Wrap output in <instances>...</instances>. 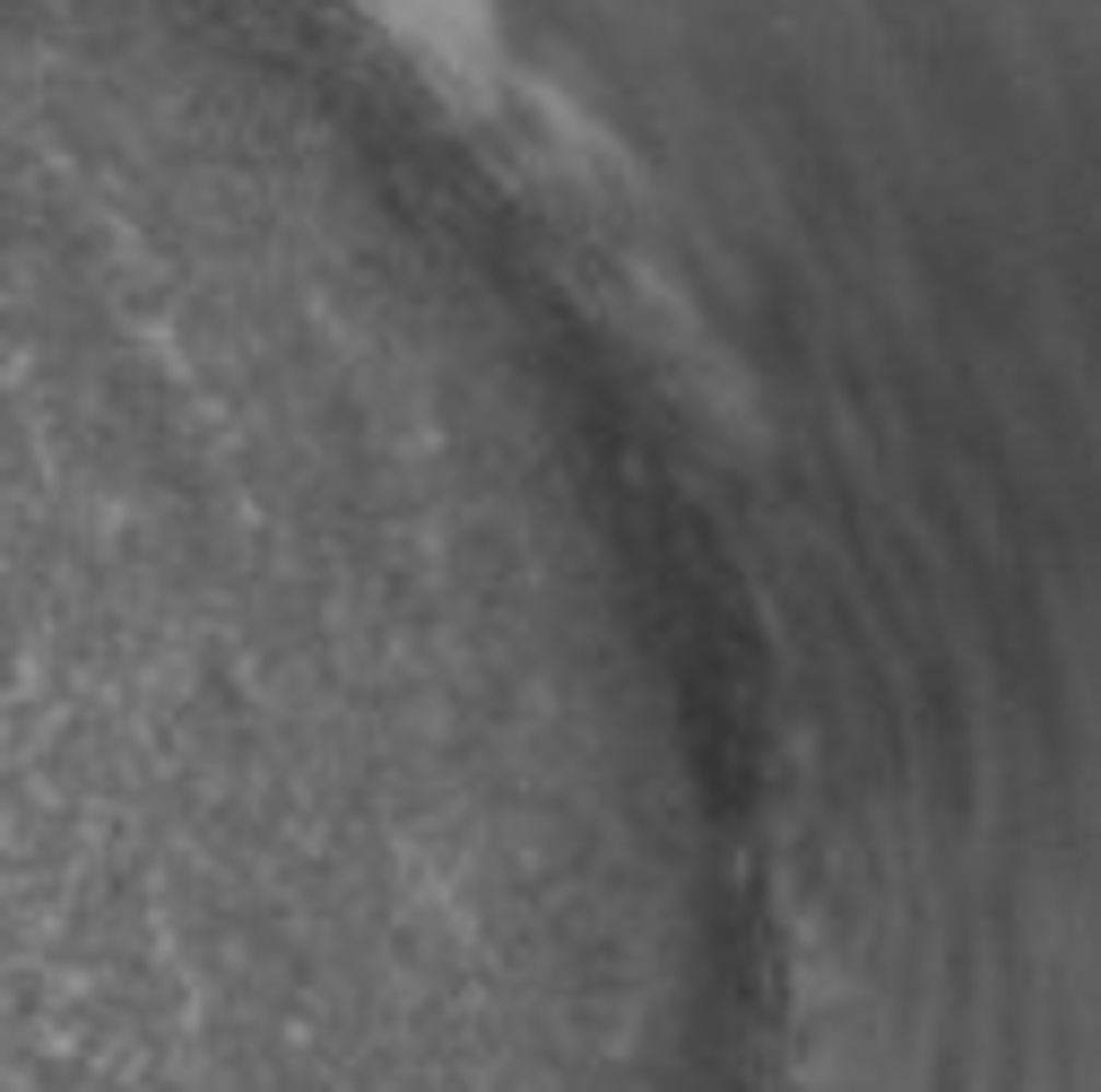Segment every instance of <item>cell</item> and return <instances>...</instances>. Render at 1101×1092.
Listing matches in <instances>:
<instances>
[{"instance_id": "6da1fadb", "label": "cell", "mask_w": 1101, "mask_h": 1092, "mask_svg": "<svg viewBox=\"0 0 1101 1092\" xmlns=\"http://www.w3.org/2000/svg\"><path fill=\"white\" fill-rule=\"evenodd\" d=\"M390 26H408L425 52H460L478 44V0H373Z\"/></svg>"}]
</instances>
